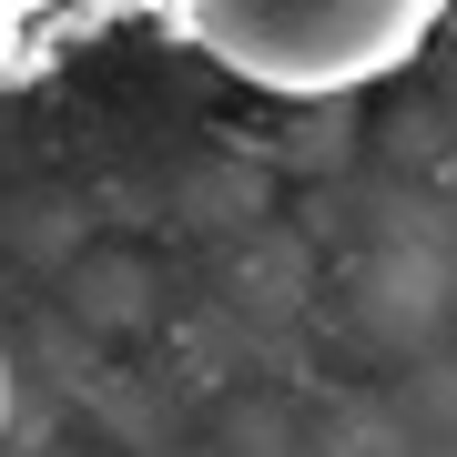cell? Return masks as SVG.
Listing matches in <instances>:
<instances>
[{
    "label": "cell",
    "instance_id": "obj_3",
    "mask_svg": "<svg viewBox=\"0 0 457 457\" xmlns=\"http://www.w3.org/2000/svg\"><path fill=\"white\" fill-rule=\"evenodd\" d=\"M0 417H11V366H0Z\"/></svg>",
    "mask_w": 457,
    "mask_h": 457
},
{
    "label": "cell",
    "instance_id": "obj_2",
    "mask_svg": "<svg viewBox=\"0 0 457 457\" xmlns=\"http://www.w3.org/2000/svg\"><path fill=\"white\" fill-rule=\"evenodd\" d=\"M21 11H31V0H0V41H11V31H21Z\"/></svg>",
    "mask_w": 457,
    "mask_h": 457
},
{
    "label": "cell",
    "instance_id": "obj_1",
    "mask_svg": "<svg viewBox=\"0 0 457 457\" xmlns=\"http://www.w3.org/2000/svg\"><path fill=\"white\" fill-rule=\"evenodd\" d=\"M204 62L285 102H336L407 71L437 41L447 0H153Z\"/></svg>",
    "mask_w": 457,
    "mask_h": 457
}]
</instances>
